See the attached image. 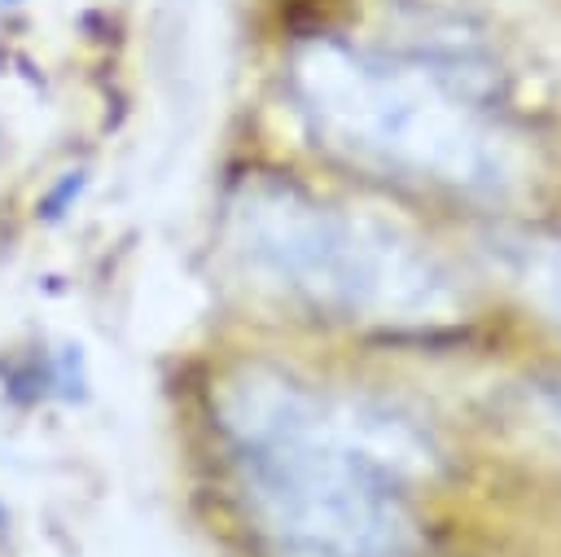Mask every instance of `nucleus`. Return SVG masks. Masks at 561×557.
I'll list each match as a JSON object with an SVG mask.
<instances>
[{
  "instance_id": "f03ea898",
  "label": "nucleus",
  "mask_w": 561,
  "mask_h": 557,
  "mask_svg": "<svg viewBox=\"0 0 561 557\" xmlns=\"http://www.w3.org/2000/svg\"><path fill=\"white\" fill-rule=\"evenodd\" d=\"M289 92L320 145L465 197H504L526 180L517 136L438 70L311 39L294 53Z\"/></svg>"
},
{
  "instance_id": "20e7f679",
  "label": "nucleus",
  "mask_w": 561,
  "mask_h": 557,
  "mask_svg": "<svg viewBox=\"0 0 561 557\" xmlns=\"http://www.w3.org/2000/svg\"><path fill=\"white\" fill-rule=\"evenodd\" d=\"M513 276L530 294V303L561 325V232L513 246Z\"/></svg>"
},
{
  "instance_id": "39448f33",
  "label": "nucleus",
  "mask_w": 561,
  "mask_h": 557,
  "mask_svg": "<svg viewBox=\"0 0 561 557\" xmlns=\"http://www.w3.org/2000/svg\"><path fill=\"white\" fill-rule=\"evenodd\" d=\"M535 408H539L543 425L561 434V382H543V386L535 390Z\"/></svg>"
},
{
  "instance_id": "7ed1b4c3",
  "label": "nucleus",
  "mask_w": 561,
  "mask_h": 557,
  "mask_svg": "<svg viewBox=\"0 0 561 557\" xmlns=\"http://www.w3.org/2000/svg\"><path fill=\"white\" fill-rule=\"evenodd\" d=\"M232 237L263 281L329 316L430 329L460 311L451 272L416 237L289 180H245L232 202Z\"/></svg>"
},
{
  "instance_id": "f257e3e1",
  "label": "nucleus",
  "mask_w": 561,
  "mask_h": 557,
  "mask_svg": "<svg viewBox=\"0 0 561 557\" xmlns=\"http://www.w3.org/2000/svg\"><path fill=\"white\" fill-rule=\"evenodd\" d=\"M219 430L267 557L412 548L408 487L438 465V452L394 408L254 364L224 382Z\"/></svg>"
}]
</instances>
